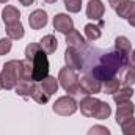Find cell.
<instances>
[{"label": "cell", "instance_id": "1", "mask_svg": "<svg viewBox=\"0 0 135 135\" xmlns=\"http://www.w3.org/2000/svg\"><path fill=\"white\" fill-rule=\"evenodd\" d=\"M129 66V57L119 54L118 50L104 54L101 57V63L93 68L91 75L96 77L99 82H107L113 77H116L124 68Z\"/></svg>", "mask_w": 135, "mask_h": 135}, {"label": "cell", "instance_id": "2", "mask_svg": "<svg viewBox=\"0 0 135 135\" xmlns=\"http://www.w3.org/2000/svg\"><path fill=\"white\" fill-rule=\"evenodd\" d=\"M21 80V60H9L0 72V88L13 90Z\"/></svg>", "mask_w": 135, "mask_h": 135}, {"label": "cell", "instance_id": "3", "mask_svg": "<svg viewBox=\"0 0 135 135\" xmlns=\"http://www.w3.org/2000/svg\"><path fill=\"white\" fill-rule=\"evenodd\" d=\"M58 83L61 85V88L71 96H77L82 93L80 83H79V77L75 74V71L69 69V68H61L60 74H58ZM83 94V93H82Z\"/></svg>", "mask_w": 135, "mask_h": 135}, {"label": "cell", "instance_id": "4", "mask_svg": "<svg viewBox=\"0 0 135 135\" xmlns=\"http://www.w3.org/2000/svg\"><path fill=\"white\" fill-rule=\"evenodd\" d=\"M32 66H33V75H32V82H42L47 75H49V58L47 54L39 50L33 58L30 60Z\"/></svg>", "mask_w": 135, "mask_h": 135}, {"label": "cell", "instance_id": "5", "mask_svg": "<svg viewBox=\"0 0 135 135\" xmlns=\"http://www.w3.org/2000/svg\"><path fill=\"white\" fill-rule=\"evenodd\" d=\"M77 107H79V104L75 102L72 96H61L54 102L52 110H54V113H57L60 116H71L77 112Z\"/></svg>", "mask_w": 135, "mask_h": 135}, {"label": "cell", "instance_id": "6", "mask_svg": "<svg viewBox=\"0 0 135 135\" xmlns=\"http://www.w3.org/2000/svg\"><path fill=\"white\" fill-rule=\"evenodd\" d=\"M79 83H80V88H82V93L83 94H98V93H101L102 90V83L96 79V77H93L91 74H86V75H83L80 80H79Z\"/></svg>", "mask_w": 135, "mask_h": 135}, {"label": "cell", "instance_id": "7", "mask_svg": "<svg viewBox=\"0 0 135 135\" xmlns=\"http://www.w3.org/2000/svg\"><path fill=\"white\" fill-rule=\"evenodd\" d=\"M99 105H101V101H99L98 98H93V96L83 98V99L80 101V104H79L82 115L86 116V118H94V116H96V112H98V108H99Z\"/></svg>", "mask_w": 135, "mask_h": 135}, {"label": "cell", "instance_id": "8", "mask_svg": "<svg viewBox=\"0 0 135 135\" xmlns=\"http://www.w3.org/2000/svg\"><path fill=\"white\" fill-rule=\"evenodd\" d=\"M135 112V105L132 104V101L123 102V104H118V108H116V116H115V121L116 124H124L127 119H131L134 116Z\"/></svg>", "mask_w": 135, "mask_h": 135}, {"label": "cell", "instance_id": "9", "mask_svg": "<svg viewBox=\"0 0 135 135\" xmlns=\"http://www.w3.org/2000/svg\"><path fill=\"white\" fill-rule=\"evenodd\" d=\"M65 61H66V66L72 71H80L83 69V60H82V55L77 49L74 47H68L66 52H65Z\"/></svg>", "mask_w": 135, "mask_h": 135}, {"label": "cell", "instance_id": "10", "mask_svg": "<svg viewBox=\"0 0 135 135\" xmlns=\"http://www.w3.org/2000/svg\"><path fill=\"white\" fill-rule=\"evenodd\" d=\"M54 28L60 33L68 35L71 30H74V21L65 13H58L54 17Z\"/></svg>", "mask_w": 135, "mask_h": 135}, {"label": "cell", "instance_id": "11", "mask_svg": "<svg viewBox=\"0 0 135 135\" xmlns=\"http://www.w3.org/2000/svg\"><path fill=\"white\" fill-rule=\"evenodd\" d=\"M47 21H49V17H47V13L44 9H35L28 16V25L33 30H41L42 27H46Z\"/></svg>", "mask_w": 135, "mask_h": 135}, {"label": "cell", "instance_id": "12", "mask_svg": "<svg viewBox=\"0 0 135 135\" xmlns=\"http://www.w3.org/2000/svg\"><path fill=\"white\" fill-rule=\"evenodd\" d=\"M105 6L101 0H90L86 5V17L93 19V21H101V17L104 16Z\"/></svg>", "mask_w": 135, "mask_h": 135}, {"label": "cell", "instance_id": "13", "mask_svg": "<svg viewBox=\"0 0 135 135\" xmlns=\"http://www.w3.org/2000/svg\"><path fill=\"white\" fill-rule=\"evenodd\" d=\"M39 46H41L42 52H46L47 55H50V54H55V50L58 47V41H57V38L54 35H46L39 41Z\"/></svg>", "mask_w": 135, "mask_h": 135}, {"label": "cell", "instance_id": "14", "mask_svg": "<svg viewBox=\"0 0 135 135\" xmlns=\"http://www.w3.org/2000/svg\"><path fill=\"white\" fill-rule=\"evenodd\" d=\"M19 17H21V11H19L16 6H13V5L5 6L3 11H2V19H3V22H5L6 25H8V24H13V22H17Z\"/></svg>", "mask_w": 135, "mask_h": 135}, {"label": "cell", "instance_id": "15", "mask_svg": "<svg viewBox=\"0 0 135 135\" xmlns=\"http://www.w3.org/2000/svg\"><path fill=\"white\" fill-rule=\"evenodd\" d=\"M66 44L69 47H74V49H80V47H85V39L83 36L80 35V32H77L75 28L71 30L69 33L66 35Z\"/></svg>", "mask_w": 135, "mask_h": 135}, {"label": "cell", "instance_id": "16", "mask_svg": "<svg viewBox=\"0 0 135 135\" xmlns=\"http://www.w3.org/2000/svg\"><path fill=\"white\" fill-rule=\"evenodd\" d=\"M115 11H116V14H118L119 17H123V19H131L135 13V2L134 0H127V2H124L121 6H118Z\"/></svg>", "mask_w": 135, "mask_h": 135}, {"label": "cell", "instance_id": "17", "mask_svg": "<svg viewBox=\"0 0 135 135\" xmlns=\"http://www.w3.org/2000/svg\"><path fill=\"white\" fill-rule=\"evenodd\" d=\"M113 96V101L116 102V104H123V102H127L132 99V96H134V90H132V86H127V85H124L123 88H119L115 94H112Z\"/></svg>", "mask_w": 135, "mask_h": 135}, {"label": "cell", "instance_id": "18", "mask_svg": "<svg viewBox=\"0 0 135 135\" xmlns=\"http://www.w3.org/2000/svg\"><path fill=\"white\" fill-rule=\"evenodd\" d=\"M33 88H35V83H33V82H28V80H19V82H17V85L14 86L16 94H19V96H22V98L32 96Z\"/></svg>", "mask_w": 135, "mask_h": 135}, {"label": "cell", "instance_id": "19", "mask_svg": "<svg viewBox=\"0 0 135 135\" xmlns=\"http://www.w3.org/2000/svg\"><path fill=\"white\" fill-rule=\"evenodd\" d=\"M6 35L9 39H21L24 36V25L21 24V21L8 24L6 25Z\"/></svg>", "mask_w": 135, "mask_h": 135}, {"label": "cell", "instance_id": "20", "mask_svg": "<svg viewBox=\"0 0 135 135\" xmlns=\"http://www.w3.org/2000/svg\"><path fill=\"white\" fill-rule=\"evenodd\" d=\"M41 88H42L49 96L55 94V93H57V90H58V79H55V77H52V75H47V77L42 80Z\"/></svg>", "mask_w": 135, "mask_h": 135}, {"label": "cell", "instance_id": "21", "mask_svg": "<svg viewBox=\"0 0 135 135\" xmlns=\"http://www.w3.org/2000/svg\"><path fill=\"white\" fill-rule=\"evenodd\" d=\"M131 49H132L131 41H129L126 36H118V38L115 39V50H118L119 54L129 55V54H131Z\"/></svg>", "mask_w": 135, "mask_h": 135}, {"label": "cell", "instance_id": "22", "mask_svg": "<svg viewBox=\"0 0 135 135\" xmlns=\"http://www.w3.org/2000/svg\"><path fill=\"white\" fill-rule=\"evenodd\" d=\"M102 35V30L99 25H94V24H86L85 25V36L88 41H96L99 39Z\"/></svg>", "mask_w": 135, "mask_h": 135}, {"label": "cell", "instance_id": "23", "mask_svg": "<svg viewBox=\"0 0 135 135\" xmlns=\"http://www.w3.org/2000/svg\"><path fill=\"white\" fill-rule=\"evenodd\" d=\"M32 75H33V66L28 60L21 61V80H28L32 82Z\"/></svg>", "mask_w": 135, "mask_h": 135}, {"label": "cell", "instance_id": "24", "mask_svg": "<svg viewBox=\"0 0 135 135\" xmlns=\"http://www.w3.org/2000/svg\"><path fill=\"white\" fill-rule=\"evenodd\" d=\"M32 98H33L35 102H38V104H46V102L49 101V94L41 88V85H35L33 88V93H32Z\"/></svg>", "mask_w": 135, "mask_h": 135}, {"label": "cell", "instance_id": "25", "mask_svg": "<svg viewBox=\"0 0 135 135\" xmlns=\"http://www.w3.org/2000/svg\"><path fill=\"white\" fill-rule=\"evenodd\" d=\"M119 88H121V80H119L118 77H113V79L107 80L105 85H104V91H105V94H115Z\"/></svg>", "mask_w": 135, "mask_h": 135}, {"label": "cell", "instance_id": "26", "mask_svg": "<svg viewBox=\"0 0 135 135\" xmlns=\"http://www.w3.org/2000/svg\"><path fill=\"white\" fill-rule=\"evenodd\" d=\"M110 115H112V108H110V105H108L107 102L101 101V105H99V108H98L94 118H96V119H107Z\"/></svg>", "mask_w": 135, "mask_h": 135}, {"label": "cell", "instance_id": "27", "mask_svg": "<svg viewBox=\"0 0 135 135\" xmlns=\"http://www.w3.org/2000/svg\"><path fill=\"white\" fill-rule=\"evenodd\" d=\"M39 50H42L41 49V46H39V42H30L28 46H27V49H25V60H32L35 55L39 52Z\"/></svg>", "mask_w": 135, "mask_h": 135}, {"label": "cell", "instance_id": "28", "mask_svg": "<svg viewBox=\"0 0 135 135\" xmlns=\"http://www.w3.org/2000/svg\"><path fill=\"white\" fill-rule=\"evenodd\" d=\"M86 135H112V132H110V129H107L105 126L96 124V126L90 127V131L86 132Z\"/></svg>", "mask_w": 135, "mask_h": 135}, {"label": "cell", "instance_id": "29", "mask_svg": "<svg viewBox=\"0 0 135 135\" xmlns=\"http://www.w3.org/2000/svg\"><path fill=\"white\" fill-rule=\"evenodd\" d=\"M65 6L69 13H79L82 9V0H65Z\"/></svg>", "mask_w": 135, "mask_h": 135}, {"label": "cell", "instance_id": "30", "mask_svg": "<svg viewBox=\"0 0 135 135\" xmlns=\"http://www.w3.org/2000/svg\"><path fill=\"white\" fill-rule=\"evenodd\" d=\"M123 127V135H135V118L132 116L131 119H127L124 124H121Z\"/></svg>", "mask_w": 135, "mask_h": 135}, {"label": "cell", "instance_id": "31", "mask_svg": "<svg viewBox=\"0 0 135 135\" xmlns=\"http://www.w3.org/2000/svg\"><path fill=\"white\" fill-rule=\"evenodd\" d=\"M11 47H13L11 39H9V38H2V39H0V57H3V55L9 54Z\"/></svg>", "mask_w": 135, "mask_h": 135}, {"label": "cell", "instance_id": "32", "mask_svg": "<svg viewBox=\"0 0 135 135\" xmlns=\"http://www.w3.org/2000/svg\"><path fill=\"white\" fill-rule=\"evenodd\" d=\"M124 83H126L127 86H132V85L135 83V68L134 66L127 68L126 75H124Z\"/></svg>", "mask_w": 135, "mask_h": 135}, {"label": "cell", "instance_id": "33", "mask_svg": "<svg viewBox=\"0 0 135 135\" xmlns=\"http://www.w3.org/2000/svg\"><path fill=\"white\" fill-rule=\"evenodd\" d=\"M124 2H127V0H108V3H110V6H112L113 9H116L118 6H121Z\"/></svg>", "mask_w": 135, "mask_h": 135}, {"label": "cell", "instance_id": "34", "mask_svg": "<svg viewBox=\"0 0 135 135\" xmlns=\"http://www.w3.org/2000/svg\"><path fill=\"white\" fill-rule=\"evenodd\" d=\"M33 2H35V0H19V3H21V5H24V6H30Z\"/></svg>", "mask_w": 135, "mask_h": 135}, {"label": "cell", "instance_id": "35", "mask_svg": "<svg viewBox=\"0 0 135 135\" xmlns=\"http://www.w3.org/2000/svg\"><path fill=\"white\" fill-rule=\"evenodd\" d=\"M131 63H132L134 68H135V49L132 50V54H131Z\"/></svg>", "mask_w": 135, "mask_h": 135}, {"label": "cell", "instance_id": "36", "mask_svg": "<svg viewBox=\"0 0 135 135\" xmlns=\"http://www.w3.org/2000/svg\"><path fill=\"white\" fill-rule=\"evenodd\" d=\"M127 21H129V24H131L132 27H135V13H134V16H132L131 19H127Z\"/></svg>", "mask_w": 135, "mask_h": 135}, {"label": "cell", "instance_id": "37", "mask_svg": "<svg viewBox=\"0 0 135 135\" xmlns=\"http://www.w3.org/2000/svg\"><path fill=\"white\" fill-rule=\"evenodd\" d=\"M44 2H46V3H55L57 0H44Z\"/></svg>", "mask_w": 135, "mask_h": 135}, {"label": "cell", "instance_id": "38", "mask_svg": "<svg viewBox=\"0 0 135 135\" xmlns=\"http://www.w3.org/2000/svg\"><path fill=\"white\" fill-rule=\"evenodd\" d=\"M6 2H8V0H0V3H6Z\"/></svg>", "mask_w": 135, "mask_h": 135}]
</instances>
